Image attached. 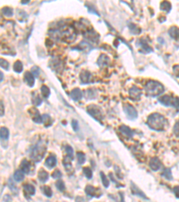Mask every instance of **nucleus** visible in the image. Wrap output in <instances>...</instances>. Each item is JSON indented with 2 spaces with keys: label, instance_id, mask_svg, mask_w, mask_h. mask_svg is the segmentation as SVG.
Returning <instances> with one entry per match:
<instances>
[{
  "label": "nucleus",
  "instance_id": "f257e3e1",
  "mask_svg": "<svg viewBox=\"0 0 179 202\" xmlns=\"http://www.w3.org/2000/svg\"><path fill=\"white\" fill-rule=\"evenodd\" d=\"M147 124L153 130L162 131L167 127L168 121L163 115H161L159 113H152L148 117Z\"/></svg>",
  "mask_w": 179,
  "mask_h": 202
},
{
  "label": "nucleus",
  "instance_id": "f03ea898",
  "mask_svg": "<svg viewBox=\"0 0 179 202\" xmlns=\"http://www.w3.org/2000/svg\"><path fill=\"white\" fill-rule=\"evenodd\" d=\"M47 151V144L45 141L43 140H40L36 145H34L31 148V152H30V158L33 160L35 163H39L40 162L44 155L46 154Z\"/></svg>",
  "mask_w": 179,
  "mask_h": 202
},
{
  "label": "nucleus",
  "instance_id": "7ed1b4c3",
  "mask_svg": "<svg viewBox=\"0 0 179 202\" xmlns=\"http://www.w3.org/2000/svg\"><path fill=\"white\" fill-rule=\"evenodd\" d=\"M145 92L147 95L156 97L164 92V86L156 80H150L145 85Z\"/></svg>",
  "mask_w": 179,
  "mask_h": 202
},
{
  "label": "nucleus",
  "instance_id": "20e7f679",
  "mask_svg": "<svg viewBox=\"0 0 179 202\" xmlns=\"http://www.w3.org/2000/svg\"><path fill=\"white\" fill-rule=\"evenodd\" d=\"M87 112L92 118H94L96 120H98V121L100 122V123L102 122V119L104 118V114L102 113V111L100 110V108H99V107L94 105V104L89 105L87 107Z\"/></svg>",
  "mask_w": 179,
  "mask_h": 202
},
{
  "label": "nucleus",
  "instance_id": "39448f33",
  "mask_svg": "<svg viewBox=\"0 0 179 202\" xmlns=\"http://www.w3.org/2000/svg\"><path fill=\"white\" fill-rule=\"evenodd\" d=\"M124 112H125L127 119H131V120H134V119H137V117H138V112L136 111V109L134 106H132L131 104L125 103L124 105Z\"/></svg>",
  "mask_w": 179,
  "mask_h": 202
},
{
  "label": "nucleus",
  "instance_id": "423d86ee",
  "mask_svg": "<svg viewBox=\"0 0 179 202\" xmlns=\"http://www.w3.org/2000/svg\"><path fill=\"white\" fill-rule=\"evenodd\" d=\"M142 95V91L137 86H132L129 90V96L130 99L133 101H139Z\"/></svg>",
  "mask_w": 179,
  "mask_h": 202
},
{
  "label": "nucleus",
  "instance_id": "0eeeda50",
  "mask_svg": "<svg viewBox=\"0 0 179 202\" xmlns=\"http://www.w3.org/2000/svg\"><path fill=\"white\" fill-rule=\"evenodd\" d=\"M174 100L175 98L170 95H164L158 98V102L161 104H163L164 106H168V107L174 106Z\"/></svg>",
  "mask_w": 179,
  "mask_h": 202
},
{
  "label": "nucleus",
  "instance_id": "6e6552de",
  "mask_svg": "<svg viewBox=\"0 0 179 202\" xmlns=\"http://www.w3.org/2000/svg\"><path fill=\"white\" fill-rule=\"evenodd\" d=\"M29 113L30 115V118L35 123H41L42 122V116L40 114V112L38 111V109L30 108L29 110Z\"/></svg>",
  "mask_w": 179,
  "mask_h": 202
},
{
  "label": "nucleus",
  "instance_id": "1a4fd4ad",
  "mask_svg": "<svg viewBox=\"0 0 179 202\" xmlns=\"http://www.w3.org/2000/svg\"><path fill=\"white\" fill-rule=\"evenodd\" d=\"M85 192L91 197H95V198H100L101 196V191L99 189L94 188L93 186H87L85 189Z\"/></svg>",
  "mask_w": 179,
  "mask_h": 202
},
{
  "label": "nucleus",
  "instance_id": "9d476101",
  "mask_svg": "<svg viewBox=\"0 0 179 202\" xmlns=\"http://www.w3.org/2000/svg\"><path fill=\"white\" fill-rule=\"evenodd\" d=\"M80 79H81V83L85 85V84H89L91 82L92 79V75L90 72L88 71H82V73L80 74Z\"/></svg>",
  "mask_w": 179,
  "mask_h": 202
},
{
  "label": "nucleus",
  "instance_id": "9b49d317",
  "mask_svg": "<svg viewBox=\"0 0 179 202\" xmlns=\"http://www.w3.org/2000/svg\"><path fill=\"white\" fill-rule=\"evenodd\" d=\"M149 165H150V167H151V169L152 171H155V172H156V171H158L161 168L162 164H161V162H160V160L158 158L153 157V158L151 159V161L149 163Z\"/></svg>",
  "mask_w": 179,
  "mask_h": 202
},
{
  "label": "nucleus",
  "instance_id": "f8f14e48",
  "mask_svg": "<svg viewBox=\"0 0 179 202\" xmlns=\"http://www.w3.org/2000/svg\"><path fill=\"white\" fill-rule=\"evenodd\" d=\"M24 82L28 85V86L30 87H32L34 85V83H35V80H34V75H32V73L30 72H25L24 74Z\"/></svg>",
  "mask_w": 179,
  "mask_h": 202
},
{
  "label": "nucleus",
  "instance_id": "ddd939ff",
  "mask_svg": "<svg viewBox=\"0 0 179 202\" xmlns=\"http://www.w3.org/2000/svg\"><path fill=\"white\" fill-rule=\"evenodd\" d=\"M109 58L107 56V55H105V54H101L100 56V58H98V61H97V63H98V65H99L100 68H105V67H107L108 64H109Z\"/></svg>",
  "mask_w": 179,
  "mask_h": 202
},
{
  "label": "nucleus",
  "instance_id": "4468645a",
  "mask_svg": "<svg viewBox=\"0 0 179 202\" xmlns=\"http://www.w3.org/2000/svg\"><path fill=\"white\" fill-rule=\"evenodd\" d=\"M70 95H71V98H72L74 101L78 102V101H80L81 99H82V97H83V92H82V91H81L79 88H74V89H73V90L71 91Z\"/></svg>",
  "mask_w": 179,
  "mask_h": 202
},
{
  "label": "nucleus",
  "instance_id": "2eb2a0df",
  "mask_svg": "<svg viewBox=\"0 0 179 202\" xmlns=\"http://www.w3.org/2000/svg\"><path fill=\"white\" fill-rule=\"evenodd\" d=\"M23 191L26 197H30L35 194V188H34V186L31 184H25L23 186Z\"/></svg>",
  "mask_w": 179,
  "mask_h": 202
},
{
  "label": "nucleus",
  "instance_id": "dca6fc26",
  "mask_svg": "<svg viewBox=\"0 0 179 202\" xmlns=\"http://www.w3.org/2000/svg\"><path fill=\"white\" fill-rule=\"evenodd\" d=\"M56 164H57V157H56V155L50 154V156H48V157L46 159L45 165H46L47 168L51 169V168H53Z\"/></svg>",
  "mask_w": 179,
  "mask_h": 202
},
{
  "label": "nucleus",
  "instance_id": "f3484780",
  "mask_svg": "<svg viewBox=\"0 0 179 202\" xmlns=\"http://www.w3.org/2000/svg\"><path fill=\"white\" fill-rule=\"evenodd\" d=\"M131 191H132V193L134 195L139 196V197H141V198H142L144 199H147V197L145 196V194L141 190H139V188L137 187V186L134 183H133V182L131 183Z\"/></svg>",
  "mask_w": 179,
  "mask_h": 202
},
{
  "label": "nucleus",
  "instance_id": "a211bd4d",
  "mask_svg": "<svg viewBox=\"0 0 179 202\" xmlns=\"http://www.w3.org/2000/svg\"><path fill=\"white\" fill-rule=\"evenodd\" d=\"M84 36H85L86 39L90 40L92 42H96V41H98V40H99V35H98L92 30L88 31L86 33H84Z\"/></svg>",
  "mask_w": 179,
  "mask_h": 202
},
{
  "label": "nucleus",
  "instance_id": "6ab92c4d",
  "mask_svg": "<svg viewBox=\"0 0 179 202\" xmlns=\"http://www.w3.org/2000/svg\"><path fill=\"white\" fill-rule=\"evenodd\" d=\"M169 36L174 40H179V29L176 26H171L168 30Z\"/></svg>",
  "mask_w": 179,
  "mask_h": 202
},
{
  "label": "nucleus",
  "instance_id": "aec40b11",
  "mask_svg": "<svg viewBox=\"0 0 179 202\" xmlns=\"http://www.w3.org/2000/svg\"><path fill=\"white\" fill-rule=\"evenodd\" d=\"M31 102L33 103L35 106H40L42 103L41 98L40 97V95L38 94V92L35 91L31 94Z\"/></svg>",
  "mask_w": 179,
  "mask_h": 202
},
{
  "label": "nucleus",
  "instance_id": "412c9836",
  "mask_svg": "<svg viewBox=\"0 0 179 202\" xmlns=\"http://www.w3.org/2000/svg\"><path fill=\"white\" fill-rule=\"evenodd\" d=\"M119 130H120V132H122V133H123L125 137H132L133 135H134L133 130H132L131 129H130L129 127L125 126V125L120 126V127H119Z\"/></svg>",
  "mask_w": 179,
  "mask_h": 202
},
{
  "label": "nucleus",
  "instance_id": "4be33fe9",
  "mask_svg": "<svg viewBox=\"0 0 179 202\" xmlns=\"http://www.w3.org/2000/svg\"><path fill=\"white\" fill-rule=\"evenodd\" d=\"M20 166H21V170L23 171L24 174H30L31 165H30V163L28 160H26V159L23 160L21 164H20Z\"/></svg>",
  "mask_w": 179,
  "mask_h": 202
},
{
  "label": "nucleus",
  "instance_id": "5701e85b",
  "mask_svg": "<svg viewBox=\"0 0 179 202\" xmlns=\"http://www.w3.org/2000/svg\"><path fill=\"white\" fill-rule=\"evenodd\" d=\"M91 49H92V47L91 46V44L88 43V42H85V41H82V42H81V43L79 44L78 47L74 48V50H79V51H90Z\"/></svg>",
  "mask_w": 179,
  "mask_h": 202
},
{
  "label": "nucleus",
  "instance_id": "b1692460",
  "mask_svg": "<svg viewBox=\"0 0 179 202\" xmlns=\"http://www.w3.org/2000/svg\"><path fill=\"white\" fill-rule=\"evenodd\" d=\"M140 45L142 49L145 51V52H152V48L151 47V46L148 44L147 41H146L145 39H141L140 40Z\"/></svg>",
  "mask_w": 179,
  "mask_h": 202
},
{
  "label": "nucleus",
  "instance_id": "393cba45",
  "mask_svg": "<svg viewBox=\"0 0 179 202\" xmlns=\"http://www.w3.org/2000/svg\"><path fill=\"white\" fill-rule=\"evenodd\" d=\"M48 177H50V175H48V173L46 172L45 170L41 169L40 172H39V174H38V178L39 180L41 181V182H46L47 180H48Z\"/></svg>",
  "mask_w": 179,
  "mask_h": 202
},
{
  "label": "nucleus",
  "instance_id": "a878e982",
  "mask_svg": "<svg viewBox=\"0 0 179 202\" xmlns=\"http://www.w3.org/2000/svg\"><path fill=\"white\" fill-rule=\"evenodd\" d=\"M13 179L16 181H23L24 179V173L23 170H17L16 172L14 173V175H13Z\"/></svg>",
  "mask_w": 179,
  "mask_h": 202
},
{
  "label": "nucleus",
  "instance_id": "bb28decb",
  "mask_svg": "<svg viewBox=\"0 0 179 202\" xmlns=\"http://www.w3.org/2000/svg\"><path fill=\"white\" fill-rule=\"evenodd\" d=\"M42 122L44 123L45 127H50V126H51V124H52V119H51V117L50 115L44 114L42 116Z\"/></svg>",
  "mask_w": 179,
  "mask_h": 202
},
{
  "label": "nucleus",
  "instance_id": "cd10ccee",
  "mask_svg": "<svg viewBox=\"0 0 179 202\" xmlns=\"http://www.w3.org/2000/svg\"><path fill=\"white\" fill-rule=\"evenodd\" d=\"M23 66L22 62L20 60L15 61V63L13 64V70H14V72L21 73V72H23Z\"/></svg>",
  "mask_w": 179,
  "mask_h": 202
},
{
  "label": "nucleus",
  "instance_id": "c85d7f7f",
  "mask_svg": "<svg viewBox=\"0 0 179 202\" xmlns=\"http://www.w3.org/2000/svg\"><path fill=\"white\" fill-rule=\"evenodd\" d=\"M40 92H41V95L44 98H48L50 97V88H48L47 85H42L41 88H40Z\"/></svg>",
  "mask_w": 179,
  "mask_h": 202
},
{
  "label": "nucleus",
  "instance_id": "c756f323",
  "mask_svg": "<svg viewBox=\"0 0 179 202\" xmlns=\"http://www.w3.org/2000/svg\"><path fill=\"white\" fill-rule=\"evenodd\" d=\"M72 159H70L69 157H64V160H63V164L64 166V168H66L67 171H71L72 170V163H71Z\"/></svg>",
  "mask_w": 179,
  "mask_h": 202
},
{
  "label": "nucleus",
  "instance_id": "7c9ffc66",
  "mask_svg": "<svg viewBox=\"0 0 179 202\" xmlns=\"http://www.w3.org/2000/svg\"><path fill=\"white\" fill-rule=\"evenodd\" d=\"M9 130L6 128L2 127L1 130H0V137H1V139H5V140H7L9 137Z\"/></svg>",
  "mask_w": 179,
  "mask_h": 202
},
{
  "label": "nucleus",
  "instance_id": "2f4dec72",
  "mask_svg": "<svg viewBox=\"0 0 179 202\" xmlns=\"http://www.w3.org/2000/svg\"><path fill=\"white\" fill-rule=\"evenodd\" d=\"M8 186H9V189L11 190V191L13 194H17L18 193V188L16 187V185L14 183V181H13V179H10L8 181Z\"/></svg>",
  "mask_w": 179,
  "mask_h": 202
},
{
  "label": "nucleus",
  "instance_id": "473e14b6",
  "mask_svg": "<svg viewBox=\"0 0 179 202\" xmlns=\"http://www.w3.org/2000/svg\"><path fill=\"white\" fill-rule=\"evenodd\" d=\"M129 29H130V32H131L133 34H140L141 32H142L141 29L139 27H137L134 23H130L129 24Z\"/></svg>",
  "mask_w": 179,
  "mask_h": 202
},
{
  "label": "nucleus",
  "instance_id": "72a5a7b5",
  "mask_svg": "<svg viewBox=\"0 0 179 202\" xmlns=\"http://www.w3.org/2000/svg\"><path fill=\"white\" fill-rule=\"evenodd\" d=\"M160 9L161 10H164L166 12H170L171 10V4L168 1H163L160 4Z\"/></svg>",
  "mask_w": 179,
  "mask_h": 202
},
{
  "label": "nucleus",
  "instance_id": "f704fd0d",
  "mask_svg": "<svg viewBox=\"0 0 179 202\" xmlns=\"http://www.w3.org/2000/svg\"><path fill=\"white\" fill-rule=\"evenodd\" d=\"M76 156H77V161L80 164H83L85 163L86 161V157H85V154L82 152H78L76 154Z\"/></svg>",
  "mask_w": 179,
  "mask_h": 202
},
{
  "label": "nucleus",
  "instance_id": "c9c22d12",
  "mask_svg": "<svg viewBox=\"0 0 179 202\" xmlns=\"http://www.w3.org/2000/svg\"><path fill=\"white\" fill-rule=\"evenodd\" d=\"M2 13H3V14L5 15V16H6V17H11V16H13V9L11 8V7H7V6H6V7H4L3 9H2Z\"/></svg>",
  "mask_w": 179,
  "mask_h": 202
},
{
  "label": "nucleus",
  "instance_id": "e433bc0d",
  "mask_svg": "<svg viewBox=\"0 0 179 202\" xmlns=\"http://www.w3.org/2000/svg\"><path fill=\"white\" fill-rule=\"evenodd\" d=\"M27 14L24 12V11H22V10H17V19L20 21V22H23L25 18H27Z\"/></svg>",
  "mask_w": 179,
  "mask_h": 202
},
{
  "label": "nucleus",
  "instance_id": "4c0bfd02",
  "mask_svg": "<svg viewBox=\"0 0 179 202\" xmlns=\"http://www.w3.org/2000/svg\"><path fill=\"white\" fill-rule=\"evenodd\" d=\"M162 176L165 177L167 180H172L173 177H172V174H171V170L169 168H166L164 171H163V173H162Z\"/></svg>",
  "mask_w": 179,
  "mask_h": 202
},
{
  "label": "nucleus",
  "instance_id": "58836bf2",
  "mask_svg": "<svg viewBox=\"0 0 179 202\" xmlns=\"http://www.w3.org/2000/svg\"><path fill=\"white\" fill-rule=\"evenodd\" d=\"M56 187L60 191H64V190H66V185H64V182L61 180H59L56 182Z\"/></svg>",
  "mask_w": 179,
  "mask_h": 202
},
{
  "label": "nucleus",
  "instance_id": "ea45409f",
  "mask_svg": "<svg viewBox=\"0 0 179 202\" xmlns=\"http://www.w3.org/2000/svg\"><path fill=\"white\" fill-rule=\"evenodd\" d=\"M42 191L45 194V196H47V198H50L52 196V190L50 187H47V186H44L42 188Z\"/></svg>",
  "mask_w": 179,
  "mask_h": 202
},
{
  "label": "nucleus",
  "instance_id": "a19ab883",
  "mask_svg": "<svg viewBox=\"0 0 179 202\" xmlns=\"http://www.w3.org/2000/svg\"><path fill=\"white\" fill-rule=\"evenodd\" d=\"M66 152L67 154V157H69L70 159H74V149L72 148V147L70 146H67L66 147Z\"/></svg>",
  "mask_w": 179,
  "mask_h": 202
},
{
  "label": "nucleus",
  "instance_id": "79ce46f5",
  "mask_svg": "<svg viewBox=\"0 0 179 202\" xmlns=\"http://www.w3.org/2000/svg\"><path fill=\"white\" fill-rule=\"evenodd\" d=\"M100 177H101V180H102V183L104 185V187L105 188H108V186H109V181L108 180L107 176L104 174V173H100Z\"/></svg>",
  "mask_w": 179,
  "mask_h": 202
},
{
  "label": "nucleus",
  "instance_id": "37998d69",
  "mask_svg": "<svg viewBox=\"0 0 179 202\" xmlns=\"http://www.w3.org/2000/svg\"><path fill=\"white\" fill-rule=\"evenodd\" d=\"M83 173L84 175L86 176L87 179H91L92 178V172L89 167H84L83 168Z\"/></svg>",
  "mask_w": 179,
  "mask_h": 202
},
{
  "label": "nucleus",
  "instance_id": "c03bdc74",
  "mask_svg": "<svg viewBox=\"0 0 179 202\" xmlns=\"http://www.w3.org/2000/svg\"><path fill=\"white\" fill-rule=\"evenodd\" d=\"M31 73H32V75H33L35 77H39L40 74V69L38 67L35 66L33 68H31Z\"/></svg>",
  "mask_w": 179,
  "mask_h": 202
},
{
  "label": "nucleus",
  "instance_id": "a18cd8bd",
  "mask_svg": "<svg viewBox=\"0 0 179 202\" xmlns=\"http://www.w3.org/2000/svg\"><path fill=\"white\" fill-rule=\"evenodd\" d=\"M0 63H1V68L6 69V70H8L9 69V63L4 58H1L0 59Z\"/></svg>",
  "mask_w": 179,
  "mask_h": 202
},
{
  "label": "nucleus",
  "instance_id": "49530a36",
  "mask_svg": "<svg viewBox=\"0 0 179 202\" xmlns=\"http://www.w3.org/2000/svg\"><path fill=\"white\" fill-rule=\"evenodd\" d=\"M173 132L177 137H179V121L175 124V126L173 128Z\"/></svg>",
  "mask_w": 179,
  "mask_h": 202
},
{
  "label": "nucleus",
  "instance_id": "de8ad7c7",
  "mask_svg": "<svg viewBox=\"0 0 179 202\" xmlns=\"http://www.w3.org/2000/svg\"><path fill=\"white\" fill-rule=\"evenodd\" d=\"M52 177L54 179H60L62 177V174H61V172L59 170H56V171H54V173L52 174Z\"/></svg>",
  "mask_w": 179,
  "mask_h": 202
},
{
  "label": "nucleus",
  "instance_id": "09e8293b",
  "mask_svg": "<svg viewBox=\"0 0 179 202\" xmlns=\"http://www.w3.org/2000/svg\"><path fill=\"white\" fill-rule=\"evenodd\" d=\"M72 126H73V129H74V131H78L79 130V124H78L77 120H75V119L72 120Z\"/></svg>",
  "mask_w": 179,
  "mask_h": 202
},
{
  "label": "nucleus",
  "instance_id": "8fccbe9b",
  "mask_svg": "<svg viewBox=\"0 0 179 202\" xmlns=\"http://www.w3.org/2000/svg\"><path fill=\"white\" fill-rule=\"evenodd\" d=\"M173 71H174V74L175 75V76L179 77V65H175L173 67Z\"/></svg>",
  "mask_w": 179,
  "mask_h": 202
},
{
  "label": "nucleus",
  "instance_id": "3c124183",
  "mask_svg": "<svg viewBox=\"0 0 179 202\" xmlns=\"http://www.w3.org/2000/svg\"><path fill=\"white\" fill-rule=\"evenodd\" d=\"M174 107H175L176 110L179 111V98H178V97H175V100H174Z\"/></svg>",
  "mask_w": 179,
  "mask_h": 202
},
{
  "label": "nucleus",
  "instance_id": "603ef678",
  "mask_svg": "<svg viewBox=\"0 0 179 202\" xmlns=\"http://www.w3.org/2000/svg\"><path fill=\"white\" fill-rule=\"evenodd\" d=\"M0 105H1V112H0V115H1V117H3L4 113H5V108H4V103L2 101H1V102H0Z\"/></svg>",
  "mask_w": 179,
  "mask_h": 202
},
{
  "label": "nucleus",
  "instance_id": "864d4df0",
  "mask_svg": "<svg viewBox=\"0 0 179 202\" xmlns=\"http://www.w3.org/2000/svg\"><path fill=\"white\" fill-rule=\"evenodd\" d=\"M174 192H175V196L179 198V186H176V187L174 188Z\"/></svg>",
  "mask_w": 179,
  "mask_h": 202
},
{
  "label": "nucleus",
  "instance_id": "5fc2aeb1",
  "mask_svg": "<svg viewBox=\"0 0 179 202\" xmlns=\"http://www.w3.org/2000/svg\"><path fill=\"white\" fill-rule=\"evenodd\" d=\"M88 11H89L90 13H94L95 14H97V15H98V16H100V14H99V13H98L97 11H95V10H94L93 8H91V7H89Z\"/></svg>",
  "mask_w": 179,
  "mask_h": 202
},
{
  "label": "nucleus",
  "instance_id": "6e6d98bb",
  "mask_svg": "<svg viewBox=\"0 0 179 202\" xmlns=\"http://www.w3.org/2000/svg\"><path fill=\"white\" fill-rule=\"evenodd\" d=\"M0 75H1V80H0V81L3 82V80H4V75H3V73H2V72L0 73Z\"/></svg>",
  "mask_w": 179,
  "mask_h": 202
},
{
  "label": "nucleus",
  "instance_id": "4d7b16f0",
  "mask_svg": "<svg viewBox=\"0 0 179 202\" xmlns=\"http://www.w3.org/2000/svg\"><path fill=\"white\" fill-rule=\"evenodd\" d=\"M30 1H29V0H26V1H22V4H28Z\"/></svg>",
  "mask_w": 179,
  "mask_h": 202
}]
</instances>
